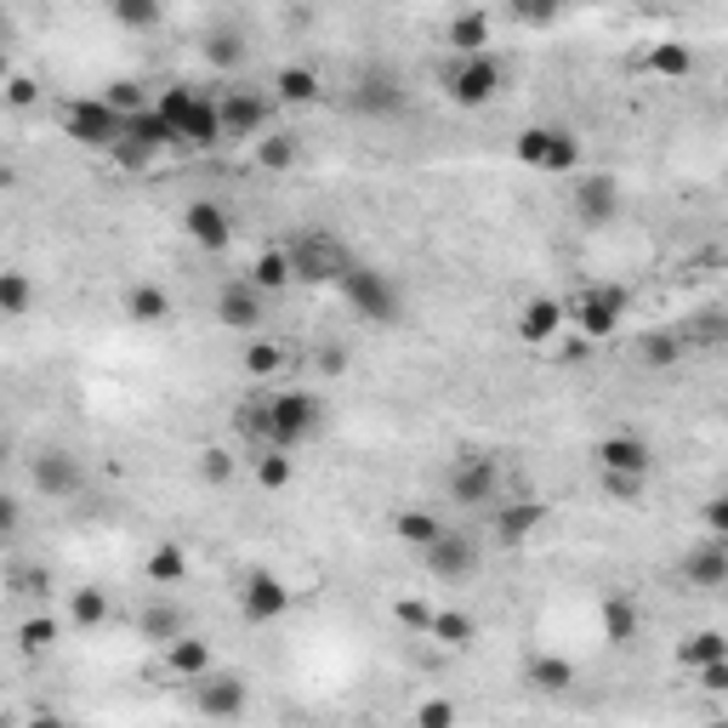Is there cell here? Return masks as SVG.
Listing matches in <instances>:
<instances>
[{
	"label": "cell",
	"mask_w": 728,
	"mask_h": 728,
	"mask_svg": "<svg viewBox=\"0 0 728 728\" xmlns=\"http://www.w3.org/2000/svg\"><path fill=\"white\" fill-rule=\"evenodd\" d=\"M717 660H728V638L722 632H695V638L677 644V666H689V671H706Z\"/></svg>",
	"instance_id": "obj_31"
},
{
	"label": "cell",
	"mask_w": 728,
	"mask_h": 728,
	"mask_svg": "<svg viewBox=\"0 0 728 728\" xmlns=\"http://www.w3.org/2000/svg\"><path fill=\"white\" fill-rule=\"evenodd\" d=\"M319 370H325V376H342V370H348V348H336V342L319 348Z\"/></svg>",
	"instance_id": "obj_55"
},
{
	"label": "cell",
	"mask_w": 728,
	"mask_h": 728,
	"mask_svg": "<svg viewBox=\"0 0 728 728\" xmlns=\"http://www.w3.org/2000/svg\"><path fill=\"white\" fill-rule=\"evenodd\" d=\"M592 456H598L604 472H626V478H644L649 472V445L632 439V432H615V439H604Z\"/></svg>",
	"instance_id": "obj_22"
},
{
	"label": "cell",
	"mask_w": 728,
	"mask_h": 728,
	"mask_svg": "<svg viewBox=\"0 0 728 728\" xmlns=\"http://www.w3.org/2000/svg\"><path fill=\"white\" fill-rule=\"evenodd\" d=\"M160 149H177V131H171V120L160 114V109H142V114H131L126 120V142H120V160L126 166H142L149 154H160Z\"/></svg>",
	"instance_id": "obj_11"
},
{
	"label": "cell",
	"mask_w": 728,
	"mask_h": 728,
	"mask_svg": "<svg viewBox=\"0 0 728 728\" xmlns=\"http://www.w3.org/2000/svg\"><path fill=\"white\" fill-rule=\"evenodd\" d=\"M711 728H728V722H711Z\"/></svg>",
	"instance_id": "obj_60"
},
{
	"label": "cell",
	"mask_w": 728,
	"mask_h": 728,
	"mask_svg": "<svg viewBox=\"0 0 728 728\" xmlns=\"http://www.w3.org/2000/svg\"><path fill=\"white\" fill-rule=\"evenodd\" d=\"M154 109L171 120L177 149H217L222 142V109L211 103V97H200L193 86H166Z\"/></svg>",
	"instance_id": "obj_2"
},
{
	"label": "cell",
	"mask_w": 728,
	"mask_h": 728,
	"mask_svg": "<svg viewBox=\"0 0 728 728\" xmlns=\"http://www.w3.org/2000/svg\"><path fill=\"white\" fill-rule=\"evenodd\" d=\"M728 336V313H700L695 330H684V342H722Z\"/></svg>",
	"instance_id": "obj_49"
},
{
	"label": "cell",
	"mask_w": 728,
	"mask_h": 728,
	"mask_svg": "<svg viewBox=\"0 0 728 728\" xmlns=\"http://www.w3.org/2000/svg\"><path fill=\"white\" fill-rule=\"evenodd\" d=\"M166 666L182 677V684H200V677H211V644L206 638H177L166 649Z\"/></svg>",
	"instance_id": "obj_27"
},
{
	"label": "cell",
	"mask_w": 728,
	"mask_h": 728,
	"mask_svg": "<svg viewBox=\"0 0 728 728\" xmlns=\"http://www.w3.org/2000/svg\"><path fill=\"white\" fill-rule=\"evenodd\" d=\"M34 97H40V86H34L29 74H7V103H12V109H29Z\"/></svg>",
	"instance_id": "obj_52"
},
{
	"label": "cell",
	"mask_w": 728,
	"mask_h": 728,
	"mask_svg": "<svg viewBox=\"0 0 728 728\" xmlns=\"http://www.w3.org/2000/svg\"><path fill=\"white\" fill-rule=\"evenodd\" d=\"M142 569H149V580H154V587H177V580H188V552H182L177 541H160V547L149 552V564H142Z\"/></svg>",
	"instance_id": "obj_34"
},
{
	"label": "cell",
	"mask_w": 728,
	"mask_h": 728,
	"mask_svg": "<svg viewBox=\"0 0 728 728\" xmlns=\"http://www.w3.org/2000/svg\"><path fill=\"white\" fill-rule=\"evenodd\" d=\"M239 609H246V620L268 626V620H279V615L290 609V587H285L279 575L257 569V575H246V592H239Z\"/></svg>",
	"instance_id": "obj_16"
},
{
	"label": "cell",
	"mask_w": 728,
	"mask_h": 728,
	"mask_svg": "<svg viewBox=\"0 0 728 728\" xmlns=\"http://www.w3.org/2000/svg\"><path fill=\"white\" fill-rule=\"evenodd\" d=\"M257 160H262L268 171H285L290 160H297V137H285V131L262 137V142H257Z\"/></svg>",
	"instance_id": "obj_40"
},
{
	"label": "cell",
	"mask_w": 728,
	"mask_h": 728,
	"mask_svg": "<svg viewBox=\"0 0 728 728\" xmlns=\"http://www.w3.org/2000/svg\"><path fill=\"white\" fill-rule=\"evenodd\" d=\"M290 279H297V268H290V251H262V257L251 262V285L262 290V297H268V290H285Z\"/></svg>",
	"instance_id": "obj_36"
},
{
	"label": "cell",
	"mask_w": 728,
	"mask_h": 728,
	"mask_svg": "<svg viewBox=\"0 0 728 728\" xmlns=\"http://www.w3.org/2000/svg\"><path fill=\"white\" fill-rule=\"evenodd\" d=\"M103 103H109L114 114H126V120L149 109V103H142V86H137V80H114V86L103 91Z\"/></svg>",
	"instance_id": "obj_42"
},
{
	"label": "cell",
	"mask_w": 728,
	"mask_h": 728,
	"mask_svg": "<svg viewBox=\"0 0 728 728\" xmlns=\"http://www.w3.org/2000/svg\"><path fill=\"white\" fill-rule=\"evenodd\" d=\"M421 558H427L432 580H450V587H456V580H467V575L478 569V547H472L467 536H445L439 547H432V552H421Z\"/></svg>",
	"instance_id": "obj_21"
},
{
	"label": "cell",
	"mask_w": 728,
	"mask_h": 728,
	"mask_svg": "<svg viewBox=\"0 0 728 728\" xmlns=\"http://www.w3.org/2000/svg\"><path fill=\"white\" fill-rule=\"evenodd\" d=\"M523 677H529V689H541V695H564L575 684V666L564 655H536Z\"/></svg>",
	"instance_id": "obj_32"
},
{
	"label": "cell",
	"mask_w": 728,
	"mask_h": 728,
	"mask_svg": "<svg viewBox=\"0 0 728 728\" xmlns=\"http://www.w3.org/2000/svg\"><path fill=\"white\" fill-rule=\"evenodd\" d=\"M427 638H439L445 649H467V644L478 638V626H472V615L445 609V615H432V632H427Z\"/></svg>",
	"instance_id": "obj_37"
},
{
	"label": "cell",
	"mask_w": 728,
	"mask_h": 728,
	"mask_svg": "<svg viewBox=\"0 0 728 728\" xmlns=\"http://www.w3.org/2000/svg\"><path fill=\"white\" fill-rule=\"evenodd\" d=\"M615 206H620V182H615V177L592 171L587 182H575V211H580V222L604 228V222L615 217Z\"/></svg>",
	"instance_id": "obj_20"
},
{
	"label": "cell",
	"mask_w": 728,
	"mask_h": 728,
	"mask_svg": "<svg viewBox=\"0 0 728 728\" xmlns=\"http://www.w3.org/2000/svg\"><path fill=\"white\" fill-rule=\"evenodd\" d=\"M69 620H74V626H86V632H91V626H103V620H109V598L97 592V587L74 592V598H69Z\"/></svg>",
	"instance_id": "obj_38"
},
{
	"label": "cell",
	"mask_w": 728,
	"mask_h": 728,
	"mask_svg": "<svg viewBox=\"0 0 728 728\" xmlns=\"http://www.w3.org/2000/svg\"><path fill=\"white\" fill-rule=\"evenodd\" d=\"M319 97H325V86H319V74H313V69H302V63H290V69H279V74H273V103L308 109V103H319Z\"/></svg>",
	"instance_id": "obj_25"
},
{
	"label": "cell",
	"mask_w": 728,
	"mask_h": 728,
	"mask_svg": "<svg viewBox=\"0 0 728 728\" xmlns=\"http://www.w3.org/2000/svg\"><path fill=\"white\" fill-rule=\"evenodd\" d=\"M257 483H262V490H285V483H290V456L285 450H262L257 456Z\"/></svg>",
	"instance_id": "obj_41"
},
{
	"label": "cell",
	"mask_w": 728,
	"mask_h": 728,
	"mask_svg": "<svg viewBox=\"0 0 728 728\" xmlns=\"http://www.w3.org/2000/svg\"><path fill=\"white\" fill-rule=\"evenodd\" d=\"M29 472H34V490H40L46 501L74 496V490H80V478H86V472H80V461H74L69 450H40Z\"/></svg>",
	"instance_id": "obj_17"
},
{
	"label": "cell",
	"mask_w": 728,
	"mask_h": 728,
	"mask_svg": "<svg viewBox=\"0 0 728 728\" xmlns=\"http://www.w3.org/2000/svg\"><path fill=\"white\" fill-rule=\"evenodd\" d=\"M325 410L313 393H273L268 405H246V432H257L262 450H297L319 432Z\"/></svg>",
	"instance_id": "obj_1"
},
{
	"label": "cell",
	"mask_w": 728,
	"mask_h": 728,
	"mask_svg": "<svg viewBox=\"0 0 728 728\" xmlns=\"http://www.w3.org/2000/svg\"><path fill=\"white\" fill-rule=\"evenodd\" d=\"M512 18H523V23H536V29H547V23H552L558 12H552V7H512Z\"/></svg>",
	"instance_id": "obj_56"
},
{
	"label": "cell",
	"mask_w": 728,
	"mask_h": 728,
	"mask_svg": "<svg viewBox=\"0 0 728 728\" xmlns=\"http://www.w3.org/2000/svg\"><path fill=\"white\" fill-rule=\"evenodd\" d=\"M23 587H29L34 598H46V592H52V575H23Z\"/></svg>",
	"instance_id": "obj_58"
},
{
	"label": "cell",
	"mask_w": 728,
	"mask_h": 728,
	"mask_svg": "<svg viewBox=\"0 0 728 728\" xmlns=\"http://www.w3.org/2000/svg\"><path fill=\"white\" fill-rule=\"evenodd\" d=\"M604 490L615 501H644V478H626V472H604Z\"/></svg>",
	"instance_id": "obj_51"
},
{
	"label": "cell",
	"mask_w": 728,
	"mask_h": 728,
	"mask_svg": "<svg viewBox=\"0 0 728 728\" xmlns=\"http://www.w3.org/2000/svg\"><path fill=\"white\" fill-rule=\"evenodd\" d=\"M684 580L689 587H728V541H717V536H706L700 547H689L684 552Z\"/></svg>",
	"instance_id": "obj_19"
},
{
	"label": "cell",
	"mask_w": 728,
	"mask_h": 728,
	"mask_svg": "<svg viewBox=\"0 0 728 728\" xmlns=\"http://www.w3.org/2000/svg\"><path fill=\"white\" fill-rule=\"evenodd\" d=\"M182 233L200 251H228L233 246V217L217 200H193V206H182Z\"/></svg>",
	"instance_id": "obj_14"
},
{
	"label": "cell",
	"mask_w": 728,
	"mask_h": 728,
	"mask_svg": "<svg viewBox=\"0 0 728 728\" xmlns=\"http://www.w3.org/2000/svg\"><path fill=\"white\" fill-rule=\"evenodd\" d=\"M501 86H507V74H501V63H496L490 52H483V58H461V63L445 74V91H450L456 109H483Z\"/></svg>",
	"instance_id": "obj_7"
},
{
	"label": "cell",
	"mask_w": 728,
	"mask_h": 728,
	"mask_svg": "<svg viewBox=\"0 0 728 728\" xmlns=\"http://www.w3.org/2000/svg\"><path fill=\"white\" fill-rule=\"evenodd\" d=\"M126 319H137V325H166L171 319V297L160 285H131L126 290Z\"/></svg>",
	"instance_id": "obj_30"
},
{
	"label": "cell",
	"mask_w": 728,
	"mask_h": 728,
	"mask_svg": "<svg viewBox=\"0 0 728 728\" xmlns=\"http://www.w3.org/2000/svg\"><path fill=\"white\" fill-rule=\"evenodd\" d=\"M558 325H564V302H552V297L523 302V313H518V336H523V342H552Z\"/></svg>",
	"instance_id": "obj_26"
},
{
	"label": "cell",
	"mask_w": 728,
	"mask_h": 728,
	"mask_svg": "<svg viewBox=\"0 0 728 728\" xmlns=\"http://www.w3.org/2000/svg\"><path fill=\"white\" fill-rule=\"evenodd\" d=\"M279 365H285V348H279V342H251V348H246V370H251L257 381H268Z\"/></svg>",
	"instance_id": "obj_45"
},
{
	"label": "cell",
	"mask_w": 728,
	"mask_h": 728,
	"mask_svg": "<svg viewBox=\"0 0 728 728\" xmlns=\"http://www.w3.org/2000/svg\"><path fill=\"white\" fill-rule=\"evenodd\" d=\"M29 728H69V722H63V717H34Z\"/></svg>",
	"instance_id": "obj_59"
},
{
	"label": "cell",
	"mask_w": 728,
	"mask_h": 728,
	"mask_svg": "<svg viewBox=\"0 0 728 728\" xmlns=\"http://www.w3.org/2000/svg\"><path fill=\"white\" fill-rule=\"evenodd\" d=\"M137 632L149 638V644H177V638H188V615L177 609V604H166V598H154V604H142V615H137Z\"/></svg>",
	"instance_id": "obj_23"
},
{
	"label": "cell",
	"mask_w": 728,
	"mask_h": 728,
	"mask_svg": "<svg viewBox=\"0 0 728 728\" xmlns=\"http://www.w3.org/2000/svg\"><path fill=\"white\" fill-rule=\"evenodd\" d=\"M700 689H706V695H728V660H717V666L700 671Z\"/></svg>",
	"instance_id": "obj_54"
},
{
	"label": "cell",
	"mask_w": 728,
	"mask_h": 728,
	"mask_svg": "<svg viewBox=\"0 0 728 728\" xmlns=\"http://www.w3.org/2000/svg\"><path fill=\"white\" fill-rule=\"evenodd\" d=\"M547 518H552V507L547 501H501L496 507V541L507 547V552H518L536 529H547Z\"/></svg>",
	"instance_id": "obj_15"
},
{
	"label": "cell",
	"mask_w": 728,
	"mask_h": 728,
	"mask_svg": "<svg viewBox=\"0 0 728 728\" xmlns=\"http://www.w3.org/2000/svg\"><path fill=\"white\" fill-rule=\"evenodd\" d=\"M217 325H222V330H257V325H262V290H257L251 279L222 285V297H217Z\"/></svg>",
	"instance_id": "obj_18"
},
{
	"label": "cell",
	"mask_w": 728,
	"mask_h": 728,
	"mask_svg": "<svg viewBox=\"0 0 728 728\" xmlns=\"http://www.w3.org/2000/svg\"><path fill=\"white\" fill-rule=\"evenodd\" d=\"M706 536L728 541V496H711V501H706Z\"/></svg>",
	"instance_id": "obj_53"
},
{
	"label": "cell",
	"mask_w": 728,
	"mask_h": 728,
	"mask_svg": "<svg viewBox=\"0 0 728 728\" xmlns=\"http://www.w3.org/2000/svg\"><path fill=\"white\" fill-rule=\"evenodd\" d=\"M246 700H251V689H246V677H239V671H211V677L193 684V706H200V717H211V722L246 717Z\"/></svg>",
	"instance_id": "obj_10"
},
{
	"label": "cell",
	"mask_w": 728,
	"mask_h": 728,
	"mask_svg": "<svg viewBox=\"0 0 728 728\" xmlns=\"http://www.w3.org/2000/svg\"><path fill=\"white\" fill-rule=\"evenodd\" d=\"M18 638H23L29 655H40V649H52V644H58V620H52V615H34V620H23V632H18Z\"/></svg>",
	"instance_id": "obj_46"
},
{
	"label": "cell",
	"mask_w": 728,
	"mask_h": 728,
	"mask_svg": "<svg viewBox=\"0 0 728 728\" xmlns=\"http://www.w3.org/2000/svg\"><path fill=\"white\" fill-rule=\"evenodd\" d=\"M393 529H399V541L416 547V552H432V547L445 541V523L432 518V512H421V507H405V512L393 518Z\"/></svg>",
	"instance_id": "obj_29"
},
{
	"label": "cell",
	"mask_w": 728,
	"mask_h": 728,
	"mask_svg": "<svg viewBox=\"0 0 728 728\" xmlns=\"http://www.w3.org/2000/svg\"><path fill=\"white\" fill-rule=\"evenodd\" d=\"M450 501L456 507H490V501H501V467L490 456H461L450 467Z\"/></svg>",
	"instance_id": "obj_8"
},
{
	"label": "cell",
	"mask_w": 728,
	"mask_h": 728,
	"mask_svg": "<svg viewBox=\"0 0 728 728\" xmlns=\"http://www.w3.org/2000/svg\"><path fill=\"white\" fill-rule=\"evenodd\" d=\"M689 69H695V52L684 40H660L649 52V74H660V80H684Z\"/></svg>",
	"instance_id": "obj_35"
},
{
	"label": "cell",
	"mask_w": 728,
	"mask_h": 728,
	"mask_svg": "<svg viewBox=\"0 0 728 728\" xmlns=\"http://www.w3.org/2000/svg\"><path fill=\"white\" fill-rule=\"evenodd\" d=\"M63 131L80 142V149H120L126 114H114L103 97H80V103H69V114H63Z\"/></svg>",
	"instance_id": "obj_5"
},
{
	"label": "cell",
	"mask_w": 728,
	"mask_h": 728,
	"mask_svg": "<svg viewBox=\"0 0 728 728\" xmlns=\"http://www.w3.org/2000/svg\"><path fill=\"white\" fill-rule=\"evenodd\" d=\"M200 472H206V483H228L233 478V456L222 445H211V450H200Z\"/></svg>",
	"instance_id": "obj_48"
},
{
	"label": "cell",
	"mask_w": 728,
	"mask_h": 728,
	"mask_svg": "<svg viewBox=\"0 0 728 728\" xmlns=\"http://www.w3.org/2000/svg\"><path fill=\"white\" fill-rule=\"evenodd\" d=\"M456 722H461L456 700H421L416 706V728H456Z\"/></svg>",
	"instance_id": "obj_47"
},
{
	"label": "cell",
	"mask_w": 728,
	"mask_h": 728,
	"mask_svg": "<svg viewBox=\"0 0 728 728\" xmlns=\"http://www.w3.org/2000/svg\"><path fill=\"white\" fill-rule=\"evenodd\" d=\"M684 330H649L644 342H638V365L644 370H671V365H684Z\"/></svg>",
	"instance_id": "obj_28"
},
{
	"label": "cell",
	"mask_w": 728,
	"mask_h": 728,
	"mask_svg": "<svg viewBox=\"0 0 728 728\" xmlns=\"http://www.w3.org/2000/svg\"><path fill=\"white\" fill-rule=\"evenodd\" d=\"M217 109H222V137L233 142V137H257L268 120H273V103L262 91H251V86H233L228 97H217Z\"/></svg>",
	"instance_id": "obj_12"
},
{
	"label": "cell",
	"mask_w": 728,
	"mask_h": 728,
	"mask_svg": "<svg viewBox=\"0 0 728 728\" xmlns=\"http://www.w3.org/2000/svg\"><path fill=\"white\" fill-rule=\"evenodd\" d=\"M18 518H23V507L7 496V501H0V529H7V536H18Z\"/></svg>",
	"instance_id": "obj_57"
},
{
	"label": "cell",
	"mask_w": 728,
	"mask_h": 728,
	"mask_svg": "<svg viewBox=\"0 0 728 728\" xmlns=\"http://www.w3.org/2000/svg\"><path fill=\"white\" fill-rule=\"evenodd\" d=\"M638 626H644V615H638V604L626 598V592H609V598H604V638H609V649L638 644Z\"/></svg>",
	"instance_id": "obj_24"
},
{
	"label": "cell",
	"mask_w": 728,
	"mask_h": 728,
	"mask_svg": "<svg viewBox=\"0 0 728 728\" xmlns=\"http://www.w3.org/2000/svg\"><path fill=\"white\" fill-rule=\"evenodd\" d=\"M206 58L217 69H239V63H246V40H239V34H211L206 40Z\"/></svg>",
	"instance_id": "obj_44"
},
{
	"label": "cell",
	"mask_w": 728,
	"mask_h": 728,
	"mask_svg": "<svg viewBox=\"0 0 728 728\" xmlns=\"http://www.w3.org/2000/svg\"><path fill=\"white\" fill-rule=\"evenodd\" d=\"M399 109H405V86H399L393 69H365L353 80V114L381 120V114H399Z\"/></svg>",
	"instance_id": "obj_13"
},
{
	"label": "cell",
	"mask_w": 728,
	"mask_h": 728,
	"mask_svg": "<svg viewBox=\"0 0 728 728\" xmlns=\"http://www.w3.org/2000/svg\"><path fill=\"white\" fill-rule=\"evenodd\" d=\"M450 46H456L461 58H483V46H490V18H483V12L450 18Z\"/></svg>",
	"instance_id": "obj_33"
},
{
	"label": "cell",
	"mask_w": 728,
	"mask_h": 728,
	"mask_svg": "<svg viewBox=\"0 0 728 728\" xmlns=\"http://www.w3.org/2000/svg\"><path fill=\"white\" fill-rule=\"evenodd\" d=\"M405 626H410V632H432V609L421 604V598H399V609H393Z\"/></svg>",
	"instance_id": "obj_50"
},
{
	"label": "cell",
	"mask_w": 728,
	"mask_h": 728,
	"mask_svg": "<svg viewBox=\"0 0 728 728\" xmlns=\"http://www.w3.org/2000/svg\"><path fill=\"white\" fill-rule=\"evenodd\" d=\"M114 23H126V29H154V23H160V7H154V0H114Z\"/></svg>",
	"instance_id": "obj_43"
},
{
	"label": "cell",
	"mask_w": 728,
	"mask_h": 728,
	"mask_svg": "<svg viewBox=\"0 0 728 728\" xmlns=\"http://www.w3.org/2000/svg\"><path fill=\"white\" fill-rule=\"evenodd\" d=\"M290 268H297V279L302 285H342L359 262L348 257V246L336 233H325V228H308V233H297L290 239Z\"/></svg>",
	"instance_id": "obj_3"
},
{
	"label": "cell",
	"mask_w": 728,
	"mask_h": 728,
	"mask_svg": "<svg viewBox=\"0 0 728 728\" xmlns=\"http://www.w3.org/2000/svg\"><path fill=\"white\" fill-rule=\"evenodd\" d=\"M518 160L564 177V171L580 166V137L569 126H529V131H518Z\"/></svg>",
	"instance_id": "obj_4"
},
{
	"label": "cell",
	"mask_w": 728,
	"mask_h": 728,
	"mask_svg": "<svg viewBox=\"0 0 728 728\" xmlns=\"http://www.w3.org/2000/svg\"><path fill=\"white\" fill-rule=\"evenodd\" d=\"M342 297L353 302V313H365L370 325H399V285L387 279L381 268H353L348 279H342Z\"/></svg>",
	"instance_id": "obj_6"
},
{
	"label": "cell",
	"mask_w": 728,
	"mask_h": 728,
	"mask_svg": "<svg viewBox=\"0 0 728 728\" xmlns=\"http://www.w3.org/2000/svg\"><path fill=\"white\" fill-rule=\"evenodd\" d=\"M626 290L620 285H592L587 297L575 302V325H580V336H587V342H604V336H615L620 330V319H626Z\"/></svg>",
	"instance_id": "obj_9"
},
{
	"label": "cell",
	"mask_w": 728,
	"mask_h": 728,
	"mask_svg": "<svg viewBox=\"0 0 728 728\" xmlns=\"http://www.w3.org/2000/svg\"><path fill=\"white\" fill-rule=\"evenodd\" d=\"M29 297H34V290H29L23 273H0V313H7V319L29 313Z\"/></svg>",
	"instance_id": "obj_39"
}]
</instances>
